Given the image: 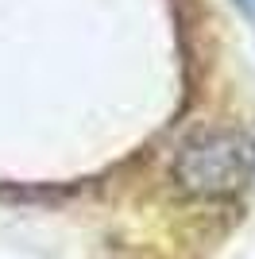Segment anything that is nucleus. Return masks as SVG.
Returning <instances> with one entry per match:
<instances>
[{"label": "nucleus", "mask_w": 255, "mask_h": 259, "mask_svg": "<svg viewBox=\"0 0 255 259\" xmlns=\"http://www.w3.org/2000/svg\"><path fill=\"white\" fill-rule=\"evenodd\" d=\"M251 166H255V147L244 132L212 128L193 136L182 147L178 162H174V178L182 190H190L197 197H228L247 186Z\"/></svg>", "instance_id": "f257e3e1"}]
</instances>
